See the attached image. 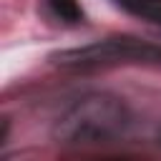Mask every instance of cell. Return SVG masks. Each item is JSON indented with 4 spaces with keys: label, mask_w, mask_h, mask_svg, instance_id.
<instances>
[{
    "label": "cell",
    "mask_w": 161,
    "mask_h": 161,
    "mask_svg": "<svg viewBox=\"0 0 161 161\" xmlns=\"http://www.w3.org/2000/svg\"><path fill=\"white\" fill-rule=\"evenodd\" d=\"M53 65L63 70H106L118 65H148L161 68V45L138 40V38H106L80 48L58 50L50 55Z\"/></svg>",
    "instance_id": "obj_2"
},
{
    "label": "cell",
    "mask_w": 161,
    "mask_h": 161,
    "mask_svg": "<svg viewBox=\"0 0 161 161\" xmlns=\"http://www.w3.org/2000/svg\"><path fill=\"white\" fill-rule=\"evenodd\" d=\"M113 3L136 18L161 23V0H113Z\"/></svg>",
    "instance_id": "obj_3"
},
{
    "label": "cell",
    "mask_w": 161,
    "mask_h": 161,
    "mask_svg": "<svg viewBox=\"0 0 161 161\" xmlns=\"http://www.w3.org/2000/svg\"><path fill=\"white\" fill-rule=\"evenodd\" d=\"M131 113L111 93H86L75 98L53 123V138L63 146H98L126 136Z\"/></svg>",
    "instance_id": "obj_1"
},
{
    "label": "cell",
    "mask_w": 161,
    "mask_h": 161,
    "mask_svg": "<svg viewBox=\"0 0 161 161\" xmlns=\"http://www.w3.org/2000/svg\"><path fill=\"white\" fill-rule=\"evenodd\" d=\"M45 3L53 10V15L60 18L63 23H80L83 20V8L78 0H45Z\"/></svg>",
    "instance_id": "obj_4"
},
{
    "label": "cell",
    "mask_w": 161,
    "mask_h": 161,
    "mask_svg": "<svg viewBox=\"0 0 161 161\" xmlns=\"http://www.w3.org/2000/svg\"><path fill=\"white\" fill-rule=\"evenodd\" d=\"M156 141H158V146H161V126L156 128Z\"/></svg>",
    "instance_id": "obj_5"
}]
</instances>
